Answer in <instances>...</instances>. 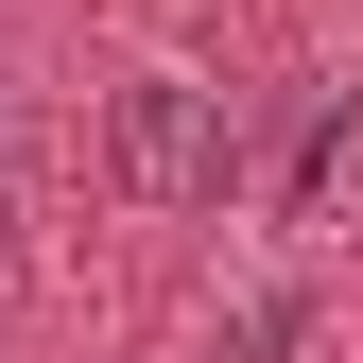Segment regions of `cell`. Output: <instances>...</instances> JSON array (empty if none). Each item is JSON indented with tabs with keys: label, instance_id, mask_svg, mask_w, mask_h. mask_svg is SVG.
<instances>
[{
	"label": "cell",
	"instance_id": "2",
	"mask_svg": "<svg viewBox=\"0 0 363 363\" xmlns=\"http://www.w3.org/2000/svg\"><path fill=\"white\" fill-rule=\"evenodd\" d=\"M18 191H35V104H18V52H0V242H18Z\"/></svg>",
	"mask_w": 363,
	"mask_h": 363
},
{
	"label": "cell",
	"instance_id": "1",
	"mask_svg": "<svg viewBox=\"0 0 363 363\" xmlns=\"http://www.w3.org/2000/svg\"><path fill=\"white\" fill-rule=\"evenodd\" d=\"M104 156H121V191H139V208H225V173H242V121H225V86L139 69V86H121V121H104Z\"/></svg>",
	"mask_w": 363,
	"mask_h": 363
}]
</instances>
